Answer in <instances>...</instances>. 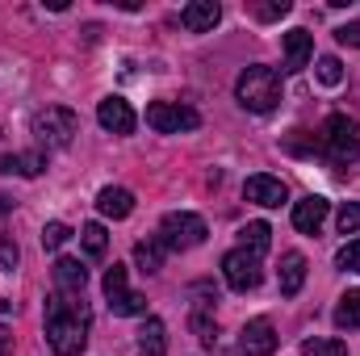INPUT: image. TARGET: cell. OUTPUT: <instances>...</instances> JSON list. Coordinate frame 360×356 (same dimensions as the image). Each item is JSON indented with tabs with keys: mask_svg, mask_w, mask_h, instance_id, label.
Masks as SVG:
<instances>
[{
	"mask_svg": "<svg viewBox=\"0 0 360 356\" xmlns=\"http://www.w3.org/2000/svg\"><path fill=\"white\" fill-rule=\"evenodd\" d=\"M92 310L80 293H63L55 289L46 298V344L55 356H80L89 344Z\"/></svg>",
	"mask_w": 360,
	"mask_h": 356,
	"instance_id": "obj_1",
	"label": "cell"
},
{
	"mask_svg": "<svg viewBox=\"0 0 360 356\" xmlns=\"http://www.w3.org/2000/svg\"><path fill=\"white\" fill-rule=\"evenodd\" d=\"M235 96L252 113H272L281 105V72L276 68H264V63L243 68V76L235 80Z\"/></svg>",
	"mask_w": 360,
	"mask_h": 356,
	"instance_id": "obj_2",
	"label": "cell"
},
{
	"mask_svg": "<svg viewBox=\"0 0 360 356\" xmlns=\"http://www.w3.org/2000/svg\"><path fill=\"white\" fill-rule=\"evenodd\" d=\"M76 134H80V117H76L68 105H46V109L34 113V139H38L46 151L72 147Z\"/></svg>",
	"mask_w": 360,
	"mask_h": 356,
	"instance_id": "obj_3",
	"label": "cell"
},
{
	"mask_svg": "<svg viewBox=\"0 0 360 356\" xmlns=\"http://www.w3.org/2000/svg\"><path fill=\"white\" fill-rule=\"evenodd\" d=\"M319 151L331 160V164H352L360 155V134H356V122L348 113H331L323 122V139H319Z\"/></svg>",
	"mask_w": 360,
	"mask_h": 356,
	"instance_id": "obj_4",
	"label": "cell"
},
{
	"mask_svg": "<svg viewBox=\"0 0 360 356\" xmlns=\"http://www.w3.org/2000/svg\"><path fill=\"white\" fill-rule=\"evenodd\" d=\"M205 235H210L205 218H201V214H188V210L164 214V222H160V239H164V248H168V252L201 248V243H205Z\"/></svg>",
	"mask_w": 360,
	"mask_h": 356,
	"instance_id": "obj_5",
	"label": "cell"
},
{
	"mask_svg": "<svg viewBox=\"0 0 360 356\" xmlns=\"http://www.w3.org/2000/svg\"><path fill=\"white\" fill-rule=\"evenodd\" d=\"M147 126L160 130V134H184V130L201 126V113L180 105V101H151L147 105Z\"/></svg>",
	"mask_w": 360,
	"mask_h": 356,
	"instance_id": "obj_6",
	"label": "cell"
},
{
	"mask_svg": "<svg viewBox=\"0 0 360 356\" xmlns=\"http://www.w3.org/2000/svg\"><path fill=\"white\" fill-rule=\"evenodd\" d=\"M222 276H226V285H231V289L248 293V289H256V285L264 281V265H260V256H256V252L235 248V252H226V256H222Z\"/></svg>",
	"mask_w": 360,
	"mask_h": 356,
	"instance_id": "obj_7",
	"label": "cell"
},
{
	"mask_svg": "<svg viewBox=\"0 0 360 356\" xmlns=\"http://www.w3.org/2000/svg\"><path fill=\"white\" fill-rule=\"evenodd\" d=\"M105 298H109V310L122 314V319H130V314H147V298L126 289V268L122 265H113L109 272H105Z\"/></svg>",
	"mask_w": 360,
	"mask_h": 356,
	"instance_id": "obj_8",
	"label": "cell"
},
{
	"mask_svg": "<svg viewBox=\"0 0 360 356\" xmlns=\"http://www.w3.org/2000/svg\"><path fill=\"white\" fill-rule=\"evenodd\" d=\"M239 352L243 356H272L276 352V327H272L269 319H252L239 331Z\"/></svg>",
	"mask_w": 360,
	"mask_h": 356,
	"instance_id": "obj_9",
	"label": "cell"
},
{
	"mask_svg": "<svg viewBox=\"0 0 360 356\" xmlns=\"http://www.w3.org/2000/svg\"><path fill=\"white\" fill-rule=\"evenodd\" d=\"M96 122H101L109 134H130L139 117H134L130 101H122V96H105V101L96 105Z\"/></svg>",
	"mask_w": 360,
	"mask_h": 356,
	"instance_id": "obj_10",
	"label": "cell"
},
{
	"mask_svg": "<svg viewBox=\"0 0 360 356\" xmlns=\"http://www.w3.org/2000/svg\"><path fill=\"white\" fill-rule=\"evenodd\" d=\"M243 197L248 201H256V205H264V210H276V205H285L289 201V189H285V180L276 177H248V184H243Z\"/></svg>",
	"mask_w": 360,
	"mask_h": 356,
	"instance_id": "obj_11",
	"label": "cell"
},
{
	"mask_svg": "<svg viewBox=\"0 0 360 356\" xmlns=\"http://www.w3.org/2000/svg\"><path fill=\"white\" fill-rule=\"evenodd\" d=\"M218 21H222V4L218 0H193V4L180 8V25L188 34H210Z\"/></svg>",
	"mask_w": 360,
	"mask_h": 356,
	"instance_id": "obj_12",
	"label": "cell"
},
{
	"mask_svg": "<svg viewBox=\"0 0 360 356\" xmlns=\"http://www.w3.org/2000/svg\"><path fill=\"white\" fill-rule=\"evenodd\" d=\"M327 210H331V201L319 197V193H310V197L293 201V227H297L302 235H319V227L327 222Z\"/></svg>",
	"mask_w": 360,
	"mask_h": 356,
	"instance_id": "obj_13",
	"label": "cell"
},
{
	"mask_svg": "<svg viewBox=\"0 0 360 356\" xmlns=\"http://www.w3.org/2000/svg\"><path fill=\"white\" fill-rule=\"evenodd\" d=\"M96 210H101L105 218H130V214H134V193L122 189V184H109V189L96 193Z\"/></svg>",
	"mask_w": 360,
	"mask_h": 356,
	"instance_id": "obj_14",
	"label": "cell"
},
{
	"mask_svg": "<svg viewBox=\"0 0 360 356\" xmlns=\"http://www.w3.org/2000/svg\"><path fill=\"white\" fill-rule=\"evenodd\" d=\"M314 55V38L306 30H289L285 34V72H302Z\"/></svg>",
	"mask_w": 360,
	"mask_h": 356,
	"instance_id": "obj_15",
	"label": "cell"
},
{
	"mask_svg": "<svg viewBox=\"0 0 360 356\" xmlns=\"http://www.w3.org/2000/svg\"><path fill=\"white\" fill-rule=\"evenodd\" d=\"M84 285H89V268L80 265V260H72V256H59V260H55V289H63V293H84Z\"/></svg>",
	"mask_w": 360,
	"mask_h": 356,
	"instance_id": "obj_16",
	"label": "cell"
},
{
	"mask_svg": "<svg viewBox=\"0 0 360 356\" xmlns=\"http://www.w3.org/2000/svg\"><path fill=\"white\" fill-rule=\"evenodd\" d=\"M302 285H306V256L302 252H285L281 256V293L293 298Z\"/></svg>",
	"mask_w": 360,
	"mask_h": 356,
	"instance_id": "obj_17",
	"label": "cell"
},
{
	"mask_svg": "<svg viewBox=\"0 0 360 356\" xmlns=\"http://www.w3.org/2000/svg\"><path fill=\"white\" fill-rule=\"evenodd\" d=\"M164 256H168V248H164L160 235H147V239L134 243V265L143 268V272H160L164 268Z\"/></svg>",
	"mask_w": 360,
	"mask_h": 356,
	"instance_id": "obj_18",
	"label": "cell"
},
{
	"mask_svg": "<svg viewBox=\"0 0 360 356\" xmlns=\"http://www.w3.org/2000/svg\"><path fill=\"white\" fill-rule=\"evenodd\" d=\"M168 352V327L160 319H147L139 327V356H164Z\"/></svg>",
	"mask_w": 360,
	"mask_h": 356,
	"instance_id": "obj_19",
	"label": "cell"
},
{
	"mask_svg": "<svg viewBox=\"0 0 360 356\" xmlns=\"http://www.w3.org/2000/svg\"><path fill=\"white\" fill-rule=\"evenodd\" d=\"M42 168H46V155H42V151H30V155H4V160H0V172H4V177H13V172H17V177H38Z\"/></svg>",
	"mask_w": 360,
	"mask_h": 356,
	"instance_id": "obj_20",
	"label": "cell"
},
{
	"mask_svg": "<svg viewBox=\"0 0 360 356\" xmlns=\"http://www.w3.org/2000/svg\"><path fill=\"white\" fill-rule=\"evenodd\" d=\"M335 327L340 331H360V289H348L335 306Z\"/></svg>",
	"mask_w": 360,
	"mask_h": 356,
	"instance_id": "obj_21",
	"label": "cell"
},
{
	"mask_svg": "<svg viewBox=\"0 0 360 356\" xmlns=\"http://www.w3.org/2000/svg\"><path fill=\"white\" fill-rule=\"evenodd\" d=\"M188 323H193V331H197V340H201V344H214V340H218V323H214V314H210V298L193 306Z\"/></svg>",
	"mask_w": 360,
	"mask_h": 356,
	"instance_id": "obj_22",
	"label": "cell"
},
{
	"mask_svg": "<svg viewBox=\"0 0 360 356\" xmlns=\"http://www.w3.org/2000/svg\"><path fill=\"white\" fill-rule=\"evenodd\" d=\"M80 243H84V252H89L92 260H101V256L109 252V235H105L101 222H84V227H80Z\"/></svg>",
	"mask_w": 360,
	"mask_h": 356,
	"instance_id": "obj_23",
	"label": "cell"
},
{
	"mask_svg": "<svg viewBox=\"0 0 360 356\" xmlns=\"http://www.w3.org/2000/svg\"><path fill=\"white\" fill-rule=\"evenodd\" d=\"M239 235H243V243H239V248H248V252H256V256H264V252H269V243H272L269 222H248Z\"/></svg>",
	"mask_w": 360,
	"mask_h": 356,
	"instance_id": "obj_24",
	"label": "cell"
},
{
	"mask_svg": "<svg viewBox=\"0 0 360 356\" xmlns=\"http://www.w3.org/2000/svg\"><path fill=\"white\" fill-rule=\"evenodd\" d=\"M302 356H348V344L344 340H306L302 344Z\"/></svg>",
	"mask_w": 360,
	"mask_h": 356,
	"instance_id": "obj_25",
	"label": "cell"
},
{
	"mask_svg": "<svg viewBox=\"0 0 360 356\" xmlns=\"http://www.w3.org/2000/svg\"><path fill=\"white\" fill-rule=\"evenodd\" d=\"M68 239H72V227H68V222H46V227H42V248H46V252H59Z\"/></svg>",
	"mask_w": 360,
	"mask_h": 356,
	"instance_id": "obj_26",
	"label": "cell"
},
{
	"mask_svg": "<svg viewBox=\"0 0 360 356\" xmlns=\"http://www.w3.org/2000/svg\"><path fill=\"white\" fill-rule=\"evenodd\" d=\"M319 80H323L327 89H335V84L344 80V63H340L335 55H323V59H319Z\"/></svg>",
	"mask_w": 360,
	"mask_h": 356,
	"instance_id": "obj_27",
	"label": "cell"
},
{
	"mask_svg": "<svg viewBox=\"0 0 360 356\" xmlns=\"http://www.w3.org/2000/svg\"><path fill=\"white\" fill-rule=\"evenodd\" d=\"M335 227H340V235H356L360 231V201H348V205L335 214Z\"/></svg>",
	"mask_w": 360,
	"mask_h": 356,
	"instance_id": "obj_28",
	"label": "cell"
},
{
	"mask_svg": "<svg viewBox=\"0 0 360 356\" xmlns=\"http://www.w3.org/2000/svg\"><path fill=\"white\" fill-rule=\"evenodd\" d=\"M289 8H293L289 0H269V4H252V17L256 21H281Z\"/></svg>",
	"mask_w": 360,
	"mask_h": 356,
	"instance_id": "obj_29",
	"label": "cell"
},
{
	"mask_svg": "<svg viewBox=\"0 0 360 356\" xmlns=\"http://www.w3.org/2000/svg\"><path fill=\"white\" fill-rule=\"evenodd\" d=\"M335 265L344 268V272H360V239H352V243H344V248H340Z\"/></svg>",
	"mask_w": 360,
	"mask_h": 356,
	"instance_id": "obj_30",
	"label": "cell"
},
{
	"mask_svg": "<svg viewBox=\"0 0 360 356\" xmlns=\"http://www.w3.org/2000/svg\"><path fill=\"white\" fill-rule=\"evenodd\" d=\"M17 260H21L17 243H13L8 235H0V268H4V272H13V268H17Z\"/></svg>",
	"mask_w": 360,
	"mask_h": 356,
	"instance_id": "obj_31",
	"label": "cell"
},
{
	"mask_svg": "<svg viewBox=\"0 0 360 356\" xmlns=\"http://www.w3.org/2000/svg\"><path fill=\"white\" fill-rule=\"evenodd\" d=\"M335 38H340V46H360V21L356 25H340Z\"/></svg>",
	"mask_w": 360,
	"mask_h": 356,
	"instance_id": "obj_32",
	"label": "cell"
},
{
	"mask_svg": "<svg viewBox=\"0 0 360 356\" xmlns=\"http://www.w3.org/2000/svg\"><path fill=\"white\" fill-rule=\"evenodd\" d=\"M8 352H13V336L0 327V356H8Z\"/></svg>",
	"mask_w": 360,
	"mask_h": 356,
	"instance_id": "obj_33",
	"label": "cell"
},
{
	"mask_svg": "<svg viewBox=\"0 0 360 356\" xmlns=\"http://www.w3.org/2000/svg\"><path fill=\"white\" fill-rule=\"evenodd\" d=\"M8 205H13V201H8V197H0V214H4V210H8Z\"/></svg>",
	"mask_w": 360,
	"mask_h": 356,
	"instance_id": "obj_34",
	"label": "cell"
}]
</instances>
